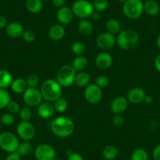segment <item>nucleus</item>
I'll list each match as a JSON object with an SVG mask.
<instances>
[{"instance_id": "obj_1", "label": "nucleus", "mask_w": 160, "mask_h": 160, "mask_svg": "<svg viewBox=\"0 0 160 160\" xmlns=\"http://www.w3.org/2000/svg\"><path fill=\"white\" fill-rule=\"evenodd\" d=\"M75 122L72 118L65 116H59L53 119L50 125L53 134L58 138H65L71 136L75 131Z\"/></svg>"}, {"instance_id": "obj_40", "label": "nucleus", "mask_w": 160, "mask_h": 160, "mask_svg": "<svg viewBox=\"0 0 160 160\" xmlns=\"http://www.w3.org/2000/svg\"><path fill=\"white\" fill-rule=\"evenodd\" d=\"M21 37H22L23 39H24L26 42H32L35 40L36 35H35V34L32 31L24 30Z\"/></svg>"}, {"instance_id": "obj_11", "label": "nucleus", "mask_w": 160, "mask_h": 160, "mask_svg": "<svg viewBox=\"0 0 160 160\" xmlns=\"http://www.w3.org/2000/svg\"><path fill=\"white\" fill-rule=\"evenodd\" d=\"M85 99L90 104H98L103 97L102 89L96 84H89L85 89Z\"/></svg>"}, {"instance_id": "obj_15", "label": "nucleus", "mask_w": 160, "mask_h": 160, "mask_svg": "<svg viewBox=\"0 0 160 160\" xmlns=\"http://www.w3.org/2000/svg\"><path fill=\"white\" fill-rule=\"evenodd\" d=\"M73 18L74 13L72 12V8H69L65 6L58 9V12H57V19L62 25L70 24L73 20Z\"/></svg>"}, {"instance_id": "obj_49", "label": "nucleus", "mask_w": 160, "mask_h": 160, "mask_svg": "<svg viewBox=\"0 0 160 160\" xmlns=\"http://www.w3.org/2000/svg\"><path fill=\"white\" fill-rule=\"evenodd\" d=\"M144 102H145L146 104H152L153 102V98L152 96H149V95H146L145 98H144Z\"/></svg>"}, {"instance_id": "obj_30", "label": "nucleus", "mask_w": 160, "mask_h": 160, "mask_svg": "<svg viewBox=\"0 0 160 160\" xmlns=\"http://www.w3.org/2000/svg\"><path fill=\"white\" fill-rule=\"evenodd\" d=\"M149 155L147 151L142 148H137L132 152L131 160H148Z\"/></svg>"}, {"instance_id": "obj_56", "label": "nucleus", "mask_w": 160, "mask_h": 160, "mask_svg": "<svg viewBox=\"0 0 160 160\" xmlns=\"http://www.w3.org/2000/svg\"><path fill=\"white\" fill-rule=\"evenodd\" d=\"M141 1H143V0H141Z\"/></svg>"}, {"instance_id": "obj_46", "label": "nucleus", "mask_w": 160, "mask_h": 160, "mask_svg": "<svg viewBox=\"0 0 160 160\" xmlns=\"http://www.w3.org/2000/svg\"><path fill=\"white\" fill-rule=\"evenodd\" d=\"M8 24V20L4 15H0V29L4 28Z\"/></svg>"}, {"instance_id": "obj_13", "label": "nucleus", "mask_w": 160, "mask_h": 160, "mask_svg": "<svg viewBox=\"0 0 160 160\" xmlns=\"http://www.w3.org/2000/svg\"><path fill=\"white\" fill-rule=\"evenodd\" d=\"M146 95L147 94H146L145 90H143L142 88L134 87V88H132L131 90H129L127 99L129 102L132 103V104H138L144 102Z\"/></svg>"}, {"instance_id": "obj_37", "label": "nucleus", "mask_w": 160, "mask_h": 160, "mask_svg": "<svg viewBox=\"0 0 160 160\" xmlns=\"http://www.w3.org/2000/svg\"><path fill=\"white\" fill-rule=\"evenodd\" d=\"M15 119L13 115L11 113H5L0 118V122L5 126H11L14 122Z\"/></svg>"}, {"instance_id": "obj_36", "label": "nucleus", "mask_w": 160, "mask_h": 160, "mask_svg": "<svg viewBox=\"0 0 160 160\" xmlns=\"http://www.w3.org/2000/svg\"><path fill=\"white\" fill-rule=\"evenodd\" d=\"M95 84L98 85L99 87H101V89L106 88L110 84V79L106 75H101V76H98L96 78V80H95Z\"/></svg>"}, {"instance_id": "obj_2", "label": "nucleus", "mask_w": 160, "mask_h": 160, "mask_svg": "<svg viewBox=\"0 0 160 160\" xmlns=\"http://www.w3.org/2000/svg\"><path fill=\"white\" fill-rule=\"evenodd\" d=\"M40 91L43 99L49 102H54L62 96L61 86L53 78L46 79L40 87Z\"/></svg>"}, {"instance_id": "obj_38", "label": "nucleus", "mask_w": 160, "mask_h": 160, "mask_svg": "<svg viewBox=\"0 0 160 160\" xmlns=\"http://www.w3.org/2000/svg\"><path fill=\"white\" fill-rule=\"evenodd\" d=\"M28 87H36L39 82V78L35 74H31L26 78Z\"/></svg>"}, {"instance_id": "obj_4", "label": "nucleus", "mask_w": 160, "mask_h": 160, "mask_svg": "<svg viewBox=\"0 0 160 160\" xmlns=\"http://www.w3.org/2000/svg\"><path fill=\"white\" fill-rule=\"evenodd\" d=\"M122 11L127 18L138 19L144 13V2L141 0H127L122 6Z\"/></svg>"}, {"instance_id": "obj_41", "label": "nucleus", "mask_w": 160, "mask_h": 160, "mask_svg": "<svg viewBox=\"0 0 160 160\" xmlns=\"http://www.w3.org/2000/svg\"><path fill=\"white\" fill-rule=\"evenodd\" d=\"M68 158L67 160H84L83 157L82 155L77 153V152H74L72 151L69 150L67 152Z\"/></svg>"}, {"instance_id": "obj_43", "label": "nucleus", "mask_w": 160, "mask_h": 160, "mask_svg": "<svg viewBox=\"0 0 160 160\" xmlns=\"http://www.w3.org/2000/svg\"><path fill=\"white\" fill-rule=\"evenodd\" d=\"M152 157L154 160H160V144L154 148L152 151Z\"/></svg>"}, {"instance_id": "obj_25", "label": "nucleus", "mask_w": 160, "mask_h": 160, "mask_svg": "<svg viewBox=\"0 0 160 160\" xmlns=\"http://www.w3.org/2000/svg\"><path fill=\"white\" fill-rule=\"evenodd\" d=\"M26 8L30 13H38L43 8L42 1L41 0H27Z\"/></svg>"}, {"instance_id": "obj_24", "label": "nucleus", "mask_w": 160, "mask_h": 160, "mask_svg": "<svg viewBox=\"0 0 160 160\" xmlns=\"http://www.w3.org/2000/svg\"><path fill=\"white\" fill-rule=\"evenodd\" d=\"M11 73L7 70H0V88L7 89L10 87L13 82Z\"/></svg>"}, {"instance_id": "obj_3", "label": "nucleus", "mask_w": 160, "mask_h": 160, "mask_svg": "<svg viewBox=\"0 0 160 160\" xmlns=\"http://www.w3.org/2000/svg\"><path fill=\"white\" fill-rule=\"evenodd\" d=\"M139 42V35L133 30H122L117 35L116 43L124 50L134 48Z\"/></svg>"}, {"instance_id": "obj_31", "label": "nucleus", "mask_w": 160, "mask_h": 160, "mask_svg": "<svg viewBox=\"0 0 160 160\" xmlns=\"http://www.w3.org/2000/svg\"><path fill=\"white\" fill-rule=\"evenodd\" d=\"M53 106H54L55 111L59 113H64L67 111L68 108V104L64 98H60L53 102Z\"/></svg>"}, {"instance_id": "obj_26", "label": "nucleus", "mask_w": 160, "mask_h": 160, "mask_svg": "<svg viewBox=\"0 0 160 160\" xmlns=\"http://www.w3.org/2000/svg\"><path fill=\"white\" fill-rule=\"evenodd\" d=\"M118 155V149L114 145H108L103 149L102 156L105 160H114Z\"/></svg>"}, {"instance_id": "obj_20", "label": "nucleus", "mask_w": 160, "mask_h": 160, "mask_svg": "<svg viewBox=\"0 0 160 160\" xmlns=\"http://www.w3.org/2000/svg\"><path fill=\"white\" fill-rule=\"evenodd\" d=\"M160 7L155 0H147L144 2V12L148 16L155 17L158 14Z\"/></svg>"}, {"instance_id": "obj_53", "label": "nucleus", "mask_w": 160, "mask_h": 160, "mask_svg": "<svg viewBox=\"0 0 160 160\" xmlns=\"http://www.w3.org/2000/svg\"><path fill=\"white\" fill-rule=\"evenodd\" d=\"M42 2H47V1H50V0H41Z\"/></svg>"}, {"instance_id": "obj_10", "label": "nucleus", "mask_w": 160, "mask_h": 160, "mask_svg": "<svg viewBox=\"0 0 160 160\" xmlns=\"http://www.w3.org/2000/svg\"><path fill=\"white\" fill-rule=\"evenodd\" d=\"M35 133L36 130L35 127L30 122L21 121L17 127V133L18 137L24 141H28L33 139L35 136Z\"/></svg>"}, {"instance_id": "obj_55", "label": "nucleus", "mask_w": 160, "mask_h": 160, "mask_svg": "<svg viewBox=\"0 0 160 160\" xmlns=\"http://www.w3.org/2000/svg\"><path fill=\"white\" fill-rule=\"evenodd\" d=\"M1 1H2V0H0V3H1Z\"/></svg>"}, {"instance_id": "obj_14", "label": "nucleus", "mask_w": 160, "mask_h": 160, "mask_svg": "<svg viewBox=\"0 0 160 160\" xmlns=\"http://www.w3.org/2000/svg\"><path fill=\"white\" fill-rule=\"evenodd\" d=\"M127 99L122 96H118L114 98L111 104V110L115 115H121L123 113L128 106Z\"/></svg>"}, {"instance_id": "obj_6", "label": "nucleus", "mask_w": 160, "mask_h": 160, "mask_svg": "<svg viewBox=\"0 0 160 160\" xmlns=\"http://www.w3.org/2000/svg\"><path fill=\"white\" fill-rule=\"evenodd\" d=\"M74 16L81 20L90 18L94 11L93 4L87 0H76L72 7Z\"/></svg>"}, {"instance_id": "obj_5", "label": "nucleus", "mask_w": 160, "mask_h": 160, "mask_svg": "<svg viewBox=\"0 0 160 160\" xmlns=\"http://www.w3.org/2000/svg\"><path fill=\"white\" fill-rule=\"evenodd\" d=\"M76 71L71 65H64L57 73V81L61 87H69L75 82Z\"/></svg>"}, {"instance_id": "obj_34", "label": "nucleus", "mask_w": 160, "mask_h": 160, "mask_svg": "<svg viewBox=\"0 0 160 160\" xmlns=\"http://www.w3.org/2000/svg\"><path fill=\"white\" fill-rule=\"evenodd\" d=\"M93 7L95 11L103 12L108 7V0H94L93 2Z\"/></svg>"}, {"instance_id": "obj_45", "label": "nucleus", "mask_w": 160, "mask_h": 160, "mask_svg": "<svg viewBox=\"0 0 160 160\" xmlns=\"http://www.w3.org/2000/svg\"><path fill=\"white\" fill-rule=\"evenodd\" d=\"M51 2L53 7L59 9V8H61V7H64L66 0H51Z\"/></svg>"}, {"instance_id": "obj_52", "label": "nucleus", "mask_w": 160, "mask_h": 160, "mask_svg": "<svg viewBox=\"0 0 160 160\" xmlns=\"http://www.w3.org/2000/svg\"><path fill=\"white\" fill-rule=\"evenodd\" d=\"M53 160H61V159H60V158H57V157H56V158H53Z\"/></svg>"}, {"instance_id": "obj_12", "label": "nucleus", "mask_w": 160, "mask_h": 160, "mask_svg": "<svg viewBox=\"0 0 160 160\" xmlns=\"http://www.w3.org/2000/svg\"><path fill=\"white\" fill-rule=\"evenodd\" d=\"M116 43L115 35L109 32H103L100 34L96 39V44L100 49L103 50H108L114 47Z\"/></svg>"}, {"instance_id": "obj_18", "label": "nucleus", "mask_w": 160, "mask_h": 160, "mask_svg": "<svg viewBox=\"0 0 160 160\" xmlns=\"http://www.w3.org/2000/svg\"><path fill=\"white\" fill-rule=\"evenodd\" d=\"M24 29L22 24L18 22H12L7 24L6 27V32L10 38H17L22 36Z\"/></svg>"}, {"instance_id": "obj_44", "label": "nucleus", "mask_w": 160, "mask_h": 160, "mask_svg": "<svg viewBox=\"0 0 160 160\" xmlns=\"http://www.w3.org/2000/svg\"><path fill=\"white\" fill-rule=\"evenodd\" d=\"M21 156L17 152L9 153L8 155L6 157L5 160H21Z\"/></svg>"}, {"instance_id": "obj_23", "label": "nucleus", "mask_w": 160, "mask_h": 160, "mask_svg": "<svg viewBox=\"0 0 160 160\" xmlns=\"http://www.w3.org/2000/svg\"><path fill=\"white\" fill-rule=\"evenodd\" d=\"M90 75L86 72H78L75 75V83L79 87H87L90 84Z\"/></svg>"}, {"instance_id": "obj_54", "label": "nucleus", "mask_w": 160, "mask_h": 160, "mask_svg": "<svg viewBox=\"0 0 160 160\" xmlns=\"http://www.w3.org/2000/svg\"><path fill=\"white\" fill-rule=\"evenodd\" d=\"M0 127H1V122H0Z\"/></svg>"}, {"instance_id": "obj_27", "label": "nucleus", "mask_w": 160, "mask_h": 160, "mask_svg": "<svg viewBox=\"0 0 160 160\" xmlns=\"http://www.w3.org/2000/svg\"><path fill=\"white\" fill-rule=\"evenodd\" d=\"M106 29H107L108 32L114 35H118L122 31L119 22L114 18L108 20L107 23H106Z\"/></svg>"}, {"instance_id": "obj_35", "label": "nucleus", "mask_w": 160, "mask_h": 160, "mask_svg": "<svg viewBox=\"0 0 160 160\" xmlns=\"http://www.w3.org/2000/svg\"><path fill=\"white\" fill-rule=\"evenodd\" d=\"M20 118L21 121L24 122H29L32 117V112L28 107H24L23 108H21L19 112Z\"/></svg>"}, {"instance_id": "obj_8", "label": "nucleus", "mask_w": 160, "mask_h": 160, "mask_svg": "<svg viewBox=\"0 0 160 160\" xmlns=\"http://www.w3.org/2000/svg\"><path fill=\"white\" fill-rule=\"evenodd\" d=\"M24 103L29 107H38L42 102V93L36 87H28L23 93Z\"/></svg>"}, {"instance_id": "obj_33", "label": "nucleus", "mask_w": 160, "mask_h": 160, "mask_svg": "<svg viewBox=\"0 0 160 160\" xmlns=\"http://www.w3.org/2000/svg\"><path fill=\"white\" fill-rule=\"evenodd\" d=\"M72 51L77 56H82L86 51V46L83 42L77 41L72 46Z\"/></svg>"}, {"instance_id": "obj_42", "label": "nucleus", "mask_w": 160, "mask_h": 160, "mask_svg": "<svg viewBox=\"0 0 160 160\" xmlns=\"http://www.w3.org/2000/svg\"><path fill=\"white\" fill-rule=\"evenodd\" d=\"M112 123L116 127H122L124 123L123 117L121 115H115L113 119H112Z\"/></svg>"}, {"instance_id": "obj_7", "label": "nucleus", "mask_w": 160, "mask_h": 160, "mask_svg": "<svg viewBox=\"0 0 160 160\" xmlns=\"http://www.w3.org/2000/svg\"><path fill=\"white\" fill-rule=\"evenodd\" d=\"M20 142L18 137L10 132H4L0 134V148L6 152H16Z\"/></svg>"}, {"instance_id": "obj_16", "label": "nucleus", "mask_w": 160, "mask_h": 160, "mask_svg": "<svg viewBox=\"0 0 160 160\" xmlns=\"http://www.w3.org/2000/svg\"><path fill=\"white\" fill-rule=\"evenodd\" d=\"M113 63V58L108 52H101L95 58L96 66L100 69L105 70L109 68Z\"/></svg>"}, {"instance_id": "obj_9", "label": "nucleus", "mask_w": 160, "mask_h": 160, "mask_svg": "<svg viewBox=\"0 0 160 160\" xmlns=\"http://www.w3.org/2000/svg\"><path fill=\"white\" fill-rule=\"evenodd\" d=\"M35 157L36 160H53L56 158V151L50 144H41L35 149Z\"/></svg>"}, {"instance_id": "obj_32", "label": "nucleus", "mask_w": 160, "mask_h": 160, "mask_svg": "<svg viewBox=\"0 0 160 160\" xmlns=\"http://www.w3.org/2000/svg\"><path fill=\"white\" fill-rule=\"evenodd\" d=\"M10 95L6 89L0 88V109L5 108L10 103Z\"/></svg>"}, {"instance_id": "obj_50", "label": "nucleus", "mask_w": 160, "mask_h": 160, "mask_svg": "<svg viewBox=\"0 0 160 160\" xmlns=\"http://www.w3.org/2000/svg\"><path fill=\"white\" fill-rule=\"evenodd\" d=\"M156 45L158 47V48L160 50V35L157 37V39H156Z\"/></svg>"}, {"instance_id": "obj_48", "label": "nucleus", "mask_w": 160, "mask_h": 160, "mask_svg": "<svg viewBox=\"0 0 160 160\" xmlns=\"http://www.w3.org/2000/svg\"><path fill=\"white\" fill-rule=\"evenodd\" d=\"M101 13L98 11H93V13H92L91 15V18H93V20H95V21H98V20H100L101 19Z\"/></svg>"}, {"instance_id": "obj_28", "label": "nucleus", "mask_w": 160, "mask_h": 160, "mask_svg": "<svg viewBox=\"0 0 160 160\" xmlns=\"http://www.w3.org/2000/svg\"><path fill=\"white\" fill-rule=\"evenodd\" d=\"M88 65V59L84 56H77L72 62V67L76 72H82Z\"/></svg>"}, {"instance_id": "obj_17", "label": "nucleus", "mask_w": 160, "mask_h": 160, "mask_svg": "<svg viewBox=\"0 0 160 160\" xmlns=\"http://www.w3.org/2000/svg\"><path fill=\"white\" fill-rule=\"evenodd\" d=\"M54 112V106L52 102L46 101L45 102H42L38 106V114L42 118H50L53 115Z\"/></svg>"}, {"instance_id": "obj_22", "label": "nucleus", "mask_w": 160, "mask_h": 160, "mask_svg": "<svg viewBox=\"0 0 160 160\" xmlns=\"http://www.w3.org/2000/svg\"><path fill=\"white\" fill-rule=\"evenodd\" d=\"M78 32L81 35L84 36H90L93 31V27L92 23L87 19L81 20L78 25Z\"/></svg>"}, {"instance_id": "obj_51", "label": "nucleus", "mask_w": 160, "mask_h": 160, "mask_svg": "<svg viewBox=\"0 0 160 160\" xmlns=\"http://www.w3.org/2000/svg\"><path fill=\"white\" fill-rule=\"evenodd\" d=\"M116 1H118V2H121V3H124V2H127V0H116Z\"/></svg>"}, {"instance_id": "obj_39", "label": "nucleus", "mask_w": 160, "mask_h": 160, "mask_svg": "<svg viewBox=\"0 0 160 160\" xmlns=\"http://www.w3.org/2000/svg\"><path fill=\"white\" fill-rule=\"evenodd\" d=\"M7 111H8L9 113L11 114H17L19 113L20 110H21V108H20V104H18L16 101H10V103L8 104V105L7 106Z\"/></svg>"}, {"instance_id": "obj_21", "label": "nucleus", "mask_w": 160, "mask_h": 160, "mask_svg": "<svg viewBox=\"0 0 160 160\" xmlns=\"http://www.w3.org/2000/svg\"><path fill=\"white\" fill-rule=\"evenodd\" d=\"M10 88H11L12 91L15 93H24V91L27 90L28 87L27 82L26 80L24 78H18L13 80L11 85H10Z\"/></svg>"}, {"instance_id": "obj_29", "label": "nucleus", "mask_w": 160, "mask_h": 160, "mask_svg": "<svg viewBox=\"0 0 160 160\" xmlns=\"http://www.w3.org/2000/svg\"><path fill=\"white\" fill-rule=\"evenodd\" d=\"M32 151H33V147H32V144L29 143L28 141H24V142L20 143L16 152L21 156H27L29 154L32 153Z\"/></svg>"}, {"instance_id": "obj_19", "label": "nucleus", "mask_w": 160, "mask_h": 160, "mask_svg": "<svg viewBox=\"0 0 160 160\" xmlns=\"http://www.w3.org/2000/svg\"><path fill=\"white\" fill-rule=\"evenodd\" d=\"M49 37L52 40L59 41L65 35V29L62 24H53L49 29Z\"/></svg>"}, {"instance_id": "obj_47", "label": "nucleus", "mask_w": 160, "mask_h": 160, "mask_svg": "<svg viewBox=\"0 0 160 160\" xmlns=\"http://www.w3.org/2000/svg\"><path fill=\"white\" fill-rule=\"evenodd\" d=\"M155 67L158 72H160V54L155 58Z\"/></svg>"}]
</instances>
